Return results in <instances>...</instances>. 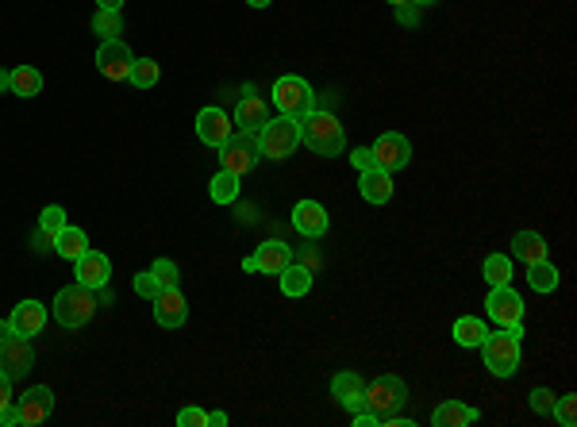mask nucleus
<instances>
[{"instance_id": "nucleus-1", "label": "nucleus", "mask_w": 577, "mask_h": 427, "mask_svg": "<svg viewBox=\"0 0 577 427\" xmlns=\"http://www.w3.org/2000/svg\"><path fill=\"white\" fill-rule=\"evenodd\" d=\"M524 327H497L481 339V359H485V369L497 377H512L519 369V354H524Z\"/></svg>"}, {"instance_id": "nucleus-2", "label": "nucleus", "mask_w": 577, "mask_h": 427, "mask_svg": "<svg viewBox=\"0 0 577 427\" xmlns=\"http://www.w3.org/2000/svg\"><path fill=\"white\" fill-rule=\"evenodd\" d=\"M300 142L312 150V154H324V159H335L346 147V135H343V123L331 116V112H308L300 116Z\"/></svg>"}, {"instance_id": "nucleus-3", "label": "nucleus", "mask_w": 577, "mask_h": 427, "mask_svg": "<svg viewBox=\"0 0 577 427\" xmlns=\"http://www.w3.org/2000/svg\"><path fill=\"white\" fill-rule=\"evenodd\" d=\"M93 312H96V296L89 285H66V289H58L54 296V320L62 323V327H85L93 320Z\"/></svg>"}, {"instance_id": "nucleus-4", "label": "nucleus", "mask_w": 577, "mask_h": 427, "mask_svg": "<svg viewBox=\"0 0 577 427\" xmlns=\"http://www.w3.org/2000/svg\"><path fill=\"white\" fill-rule=\"evenodd\" d=\"M297 147H300V120H293V116H278L258 132V150H262V159L281 162Z\"/></svg>"}, {"instance_id": "nucleus-5", "label": "nucleus", "mask_w": 577, "mask_h": 427, "mask_svg": "<svg viewBox=\"0 0 577 427\" xmlns=\"http://www.w3.org/2000/svg\"><path fill=\"white\" fill-rule=\"evenodd\" d=\"M273 104H278V116H308V112L316 108V93H312V85L305 77H297V74H285L273 81Z\"/></svg>"}, {"instance_id": "nucleus-6", "label": "nucleus", "mask_w": 577, "mask_h": 427, "mask_svg": "<svg viewBox=\"0 0 577 427\" xmlns=\"http://www.w3.org/2000/svg\"><path fill=\"white\" fill-rule=\"evenodd\" d=\"M408 401V386L400 377L385 374V377H373L366 393H362V408L373 412V416H389V412H400V404Z\"/></svg>"}, {"instance_id": "nucleus-7", "label": "nucleus", "mask_w": 577, "mask_h": 427, "mask_svg": "<svg viewBox=\"0 0 577 427\" xmlns=\"http://www.w3.org/2000/svg\"><path fill=\"white\" fill-rule=\"evenodd\" d=\"M262 159V150H258V135H247V132H235L224 147H220V169H231V174H251Z\"/></svg>"}, {"instance_id": "nucleus-8", "label": "nucleus", "mask_w": 577, "mask_h": 427, "mask_svg": "<svg viewBox=\"0 0 577 427\" xmlns=\"http://www.w3.org/2000/svg\"><path fill=\"white\" fill-rule=\"evenodd\" d=\"M485 312L497 327H524V301L512 285H493L485 296Z\"/></svg>"}, {"instance_id": "nucleus-9", "label": "nucleus", "mask_w": 577, "mask_h": 427, "mask_svg": "<svg viewBox=\"0 0 577 427\" xmlns=\"http://www.w3.org/2000/svg\"><path fill=\"white\" fill-rule=\"evenodd\" d=\"M373 166L378 169H389V174H397V169H404L412 162V142L397 135V132H385L378 142H373Z\"/></svg>"}, {"instance_id": "nucleus-10", "label": "nucleus", "mask_w": 577, "mask_h": 427, "mask_svg": "<svg viewBox=\"0 0 577 427\" xmlns=\"http://www.w3.org/2000/svg\"><path fill=\"white\" fill-rule=\"evenodd\" d=\"M132 62H135V54L127 50L124 39H105V42H100L96 69H100V74H105L108 81H127V69H132Z\"/></svg>"}, {"instance_id": "nucleus-11", "label": "nucleus", "mask_w": 577, "mask_h": 427, "mask_svg": "<svg viewBox=\"0 0 577 427\" xmlns=\"http://www.w3.org/2000/svg\"><path fill=\"white\" fill-rule=\"evenodd\" d=\"M197 135H200V142H205V147H215L220 150L224 142L235 135V120L227 116L224 108H200V116H197Z\"/></svg>"}, {"instance_id": "nucleus-12", "label": "nucleus", "mask_w": 577, "mask_h": 427, "mask_svg": "<svg viewBox=\"0 0 577 427\" xmlns=\"http://www.w3.org/2000/svg\"><path fill=\"white\" fill-rule=\"evenodd\" d=\"M288 262H293V250H288V247L281 243V239H270V243L258 247V250L251 254V259H243V269H247V274H254V269H258V274L278 277Z\"/></svg>"}, {"instance_id": "nucleus-13", "label": "nucleus", "mask_w": 577, "mask_h": 427, "mask_svg": "<svg viewBox=\"0 0 577 427\" xmlns=\"http://www.w3.org/2000/svg\"><path fill=\"white\" fill-rule=\"evenodd\" d=\"M235 132H247V135H258L262 132V127L273 120L270 116V104L262 101V96H258L251 85H247V93H243V101H239V108H235Z\"/></svg>"}, {"instance_id": "nucleus-14", "label": "nucleus", "mask_w": 577, "mask_h": 427, "mask_svg": "<svg viewBox=\"0 0 577 427\" xmlns=\"http://www.w3.org/2000/svg\"><path fill=\"white\" fill-rule=\"evenodd\" d=\"M32 366H35V350L23 335H8L5 343H0V369H5L8 377L32 374Z\"/></svg>"}, {"instance_id": "nucleus-15", "label": "nucleus", "mask_w": 577, "mask_h": 427, "mask_svg": "<svg viewBox=\"0 0 577 427\" xmlns=\"http://www.w3.org/2000/svg\"><path fill=\"white\" fill-rule=\"evenodd\" d=\"M16 404H20L23 427H39V423H47L50 412H54V389L50 386H35V389H27Z\"/></svg>"}, {"instance_id": "nucleus-16", "label": "nucleus", "mask_w": 577, "mask_h": 427, "mask_svg": "<svg viewBox=\"0 0 577 427\" xmlns=\"http://www.w3.org/2000/svg\"><path fill=\"white\" fill-rule=\"evenodd\" d=\"M154 320L162 327H181L185 320H189V304H185V293L173 285V289H162L154 296Z\"/></svg>"}, {"instance_id": "nucleus-17", "label": "nucleus", "mask_w": 577, "mask_h": 427, "mask_svg": "<svg viewBox=\"0 0 577 427\" xmlns=\"http://www.w3.org/2000/svg\"><path fill=\"white\" fill-rule=\"evenodd\" d=\"M74 274H78L81 285H89V289H105L108 277H112V262H108V254H100V250L89 247L74 262Z\"/></svg>"}, {"instance_id": "nucleus-18", "label": "nucleus", "mask_w": 577, "mask_h": 427, "mask_svg": "<svg viewBox=\"0 0 577 427\" xmlns=\"http://www.w3.org/2000/svg\"><path fill=\"white\" fill-rule=\"evenodd\" d=\"M293 227L305 239H320L327 235V208L320 201H297L293 204Z\"/></svg>"}, {"instance_id": "nucleus-19", "label": "nucleus", "mask_w": 577, "mask_h": 427, "mask_svg": "<svg viewBox=\"0 0 577 427\" xmlns=\"http://www.w3.org/2000/svg\"><path fill=\"white\" fill-rule=\"evenodd\" d=\"M358 193H362L366 204H389L393 201V174H389V169H378V166L362 169V177H358Z\"/></svg>"}, {"instance_id": "nucleus-20", "label": "nucleus", "mask_w": 577, "mask_h": 427, "mask_svg": "<svg viewBox=\"0 0 577 427\" xmlns=\"http://www.w3.org/2000/svg\"><path fill=\"white\" fill-rule=\"evenodd\" d=\"M362 393H366V381L354 374V369H343V374L331 377V396L339 401V408L346 412H362Z\"/></svg>"}, {"instance_id": "nucleus-21", "label": "nucleus", "mask_w": 577, "mask_h": 427, "mask_svg": "<svg viewBox=\"0 0 577 427\" xmlns=\"http://www.w3.org/2000/svg\"><path fill=\"white\" fill-rule=\"evenodd\" d=\"M8 323H12V332H16V335L32 339V335H39L42 327H47V308H42L39 301H20L16 308H12Z\"/></svg>"}, {"instance_id": "nucleus-22", "label": "nucleus", "mask_w": 577, "mask_h": 427, "mask_svg": "<svg viewBox=\"0 0 577 427\" xmlns=\"http://www.w3.org/2000/svg\"><path fill=\"white\" fill-rule=\"evenodd\" d=\"M512 254L524 266L531 262H543V259H551V247H546V239L539 232H516L512 235Z\"/></svg>"}, {"instance_id": "nucleus-23", "label": "nucleus", "mask_w": 577, "mask_h": 427, "mask_svg": "<svg viewBox=\"0 0 577 427\" xmlns=\"http://www.w3.org/2000/svg\"><path fill=\"white\" fill-rule=\"evenodd\" d=\"M478 420H481V412L462 404V401H443L435 412H431V423L435 427H462V423H478Z\"/></svg>"}, {"instance_id": "nucleus-24", "label": "nucleus", "mask_w": 577, "mask_h": 427, "mask_svg": "<svg viewBox=\"0 0 577 427\" xmlns=\"http://www.w3.org/2000/svg\"><path fill=\"white\" fill-rule=\"evenodd\" d=\"M89 250V235L81 232V227H62V232L54 235V254H62V259H69V262H78L81 254Z\"/></svg>"}, {"instance_id": "nucleus-25", "label": "nucleus", "mask_w": 577, "mask_h": 427, "mask_svg": "<svg viewBox=\"0 0 577 427\" xmlns=\"http://www.w3.org/2000/svg\"><path fill=\"white\" fill-rule=\"evenodd\" d=\"M278 281H281V293H285V296H305V293L312 289V269L288 262L281 274H278Z\"/></svg>"}, {"instance_id": "nucleus-26", "label": "nucleus", "mask_w": 577, "mask_h": 427, "mask_svg": "<svg viewBox=\"0 0 577 427\" xmlns=\"http://www.w3.org/2000/svg\"><path fill=\"white\" fill-rule=\"evenodd\" d=\"M451 335H454L458 347H481V339L489 335V327H485V320H478V316H462V320H454Z\"/></svg>"}, {"instance_id": "nucleus-27", "label": "nucleus", "mask_w": 577, "mask_h": 427, "mask_svg": "<svg viewBox=\"0 0 577 427\" xmlns=\"http://www.w3.org/2000/svg\"><path fill=\"white\" fill-rule=\"evenodd\" d=\"M8 93L23 96V101H32V96L42 93V74H39L35 66H16V69H12V89H8Z\"/></svg>"}, {"instance_id": "nucleus-28", "label": "nucleus", "mask_w": 577, "mask_h": 427, "mask_svg": "<svg viewBox=\"0 0 577 427\" xmlns=\"http://www.w3.org/2000/svg\"><path fill=\"white\" fill-rule=\"evenodd\" d=\"M208 196H212L215 204H235V201H239V174L220 169V174L208 181Z\"/></svg>"}, {"instance_id": "nucleus-29", "label": "nucleus", "mask_w": 577, "mask_h": 427, "mask_svg": "<svg viewBox=\"0 0 577 427\" xmlns=\"http://www.w3.org/2000/svg\"><path fill=\"white\" fill-rule=\"evenodd\" d=\"M527 285L536 293H554L558 289V269L551 259H543V262H531L527 266Z\"/></svg>"}, {"instance_id": "nucleus-30", "label": "nucleus", "mask_w": 577, "mask_h": 427, "mask_svg": "<svg viewBox=\"0 0 577 427\" xmlns=\"http://www.w3.org/2000/svg\"><path fill=\"white\" fill-rule=\"evenodd\" d=\"M481 277L489 281V289H493V285H508L512 281V259L508 254H489V259L481 262Z\"/></svg>"}, {"instance_id": "nucleus-31", "label": "nucleus", "mask_w": 577, "mask_h": 427, "mask_svg": "<svg viewBox=\"0 0 577 427\" xmlns=\"http://www.w3.org/2000/svg\"><path fill=\"white\" fill-rule=\"evenodd\" d=\"M158 77H162V69H158L154 59H135L132 69H127V81H132L135 89H154Z\"/></svg>"}, {"instance_id": "nucleus-32", "label": "nucleus", "mask_w": 577, "mask_h": 427, "mask_svg": "<svg viewBox=\"0 0 577 427\" xmlns=\"http://www.w3.org/2000/svg\"><path fill=\"white\" fill-rule=\"evenodd\" d=\"M93 32L100 35V42H105V39H124V16H120V12H105V8H96V16H93Z\"/></svg>"}, {"instance_id": "nucleus-33", "label": "nucleus", "mask_w": 577, "mask_h": 427, "mask_svg": "<svg viewBox=\"0 0 577 427\" xmlns=\"http://www.w3.org/2000/svg\"><path fill=\"white\" fill-rule=\"evenodd\" d=\"M39 227H42L47 235H58V232L66 227V208H62V204H47V208L39 212Z\"/></svg>"}, {"instance_id": "nucleus-34", "label": "nucleus", "mask_w": 577, "mask_h": 427, "mask_svg": "<svg viewBox=\"0 0 577 427\" xmlns=\"http://www.w3.org/2000/svg\"><path fill=\"white\" fill-rule=\"evenodd\" d=\"M151 274H154V281H158V289H173L178 285V266H173L169 259H154V266H151Z\"/></svg>"}, {"instance_id": "nucleus-35", "label": "nucleus", "mask_w": 577, "mask_h": 427, "mask_svg": "<svg viewBox=\"0 0 577 427\" xmlns=\"http://www.w3.org/2000/svg\"><path fill=\"white\" fill-rule=\"evenodd\" d=\"M551 416L562 423V427H573L577 423V396L573 393H566V396H558V401H554V412H551Z\"/></svg>"}, {"instance_id": "nucleus-36", "label": "nucleus", "mask_w": 577, "mask_h": 427, "mask_svg": "<svg viewBox=\"0 0 577 427\" xmlns=\"http://www.w3.org/2000/svg\"><path fill=\"white\" fill-rule=\"evenodd\" d=\"M135 293L142 296V301H154V296L162 293V289H158V281H154L151 269H142V274H135Z\"/></svg>"}, {"instance_id": "nucleus-37", "label": "nucleus", "mask_w": 577, "mask_h": 427, "mask_svg": "<svg viewBox=\"0 0 577 427\" xmlns=\"http://www.w3.org/2000/svg\"><path fill=\"white\" fill-rule=\"evenodd\" d=\"M531 408H536L539 416H551L554 412V393L551 389H531Z\"/></svg>"}, {"instance_id": "nucleus-38", "label": "nucleus", "mask_w": 577, "mask_h": 427, "mask_svg": "<svg viewBox=\"0 0 577 427\" xmlns=\"http://www.w3.org/2000/svg\"><path fill=\"white\" fill-rule=\"evenodd\" d=\"M178 423L181 427H208V412L205 408H181L178 412Z\"/></svg>"}, {"instance_id": "nucleus-39", "label": "nucleus", "mask_w": 577, "mask_h": 427, "mask_svg": "<svg viewBox=\"0 0 577 427\" xmlns=\"http://www.w3.org/2000/svg\"><path fill=\"white\" fill-rule=\"evenodd\" d=\"M397 20L404 27H420V8H416L412 0H408V5H397Z\"/></svg>"}, {"instance_id": "nucleus-40", "label": "nucleus", "mask_w": 577, "mask_h": 427, "mask_svg": "<svg viewBox=\"0 0 577 427\" xmlns=\"http://www.w3.org/2000/svg\"><path fill=\"white\" fill-rule=\"evenodd\" d=\"M0 427H23V420H20V404H16V401L0 408Z\"/></svg>"}, {"instance_id": "nucleus-41", "label": "nucleus", "mask_w": 577, "mask_h": 427, "mask_svg": "<svg viewBox=\"0 0 577 427\" xmlns=\"http://www.w3.org/2000/svg\"><path fill=\"white\" fill-rule=\"evenodd\" d=\"M351 162L358 166V174H362V169H370V166H373V154H370V147H358V150L351 154Z\"/></svg>"}, {"instance_id": "nucleus-42", "label": "nucleus", "mask_w": 577, "mask_h": 427, "mask_svg": "<svg viewBox=\"0 0 577 427\" xmlns=\"http://www.w3.org/2000/svg\"><path fill=\"white\" fill-rule=\"evenodd\" d=\"M32 247H35L39 254H47V250H54V235H47V232H42V227H39V232H35V239H32Z\"/></svg>"}, {"instance_id": "nucleus-43", "label": "nucleus", "mask_w": 577, "mask_h": 427, "mask_svg": "<svg viewBox=\"0 0 577 427\" xmlns=\"http://www.w3.org/2000/svg\"><path fill=\"white\" fill-rule=\"evenodd\" d=\"M5 404H12V377L0 369V408H5Z\"/></svg>"}, {"instance_id": "nucleus-44", "label": "nucleus", "mask_w": 577, "mask_h": 427, "mask_svg": "<svg viewBox=\"0 0 577 427\" xmlns=\"http://www.w3.org/2000/svg\"><path fill=\"white\" fill-rule=\"evenodd\" d=\"M351 423H354V427H373V423H378V416L362 408V412H354V420H351Z\"/></svg>"}, {"instance_id": "nucleus-45", "label": "nucleus", "mask_w": 577, "mask_h": 427, "mask_svg": "<svg viewBox=\"0 0 577 427\" xmlns=\"http://www.w3.org/2000/svg\"><path fill=\"white\" fill-rule=\"evenodd\" d=\"M96 8H105V12H120V8H124V0H96Z\"/></svg>"}, {"instance_id": "nucleus-46", "label": "nucleus", "mask_w": 577, "mask_h": 427, "mask_svg": "<svg viewBox=\"0 0 577 427\" xmlns=\"http://www.w3.org/2000/svg\"><path fill=\"white\" fill-rule=\"evenodd\" d=\"M208 427H227V416L224 412H208Z\"/></svg>"}, {"instance_id": "nucleus-47", "label": "nucleus", "mask_w": 577, "mask_h": 427, "mask_svg": "<svg viewBox=\"0 0 577 427\" xmlns=\"http://www.w3.org/2000/svg\"><path fill=\"white\" fill-rule=\"evenodd\" d=\"M12 89V69H0V93Z\"/></svg>"}, {"instance_id": "nucleus-48", "label": "nucleus", "mask_w": 577, "mask_h": 427, "mask_svg": "<svg viewBox=\"0 0 577 427\" xmlns=\"http://www.w3.org/2000/svg\"><path fill=\"white\" fill-rule=\"evenodd\" d=\"M8 335H16V332H12V323H8V320H0V343H5Z\"/></svg>"}, {"instance_id": "nucleus-49", "label": "nucleus", "mask_w": 577, "mask_h": 427, "mask_svg": "<svg viewBox=\"0 0 577 427\" xmlns=\"http://www.w3.org/2000/svg\"><path fill=\"white\" fill-rule=\"evenodd\" d=\"M251 8H270V0H247Z\"/></svg>"}, {"instance_id": "nucleus-50", "label": "nucleus", "mask_w": 577, "mask_h": 427, "mask_svg": "<svg viewBox=\"0 0 577 427\" xmlns=\"http://www.w3.org/2000/svg\"><path fill=\"white\" fill-rule=\"evenodd\" d=\"M412 5H416V8H431V5H435V0H412Z\"/></svg>"}, {"instance_id": "nucleus-51", "label": "nucleus", "mask_w": 577, "mask_h": 427, "mask_svg": "<svg viewBox=\"0 0 577 427\" xmlns=\"http://www.w3.org/2000/svg\"><path fill=\"white\" fill-rule=\"evenodd\" d=\"M389 5H393V8H397V5H408V0H389Z\"/></svg>"}]
</instances>
